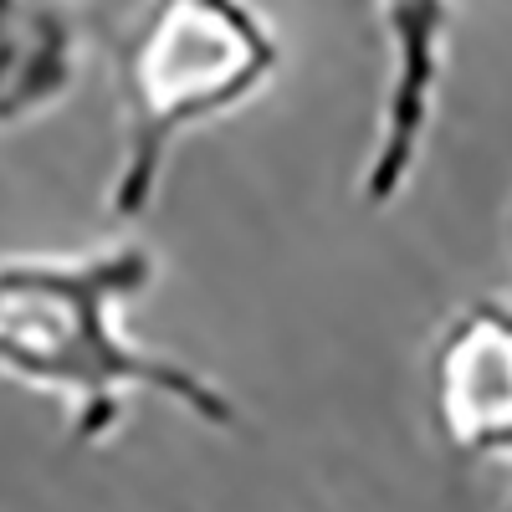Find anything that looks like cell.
I'll return each mask as SVG.
<instances>
[{
    "instance_id": "2",
    "label": "cell",
    "mask_w": 512,
    "mask_h": 512,
    "mask_svg": "<svg viewBox=\"0 0 512 512\" xmlns=\"http://www.w3.org/2000/svg\"><path fill=\"white\" fill-rule=\"evenodd\" d=\"M282 41L251 0H149L118 47V164L108 216L144 221L169 154L195 128L231 118L272 88Z\"/></svg>"
},
{
    "instance_id": "6",
    "label": "cell",
    "mask_w": 512,
    "mask_h": 512,
    "mask_svg": "<svg viewBox=\"0 0 512 512\" xmlns=\"http://www.w3.org/2000/svg\"><path fill=\"white\" fill-rule=\"evenodd\" d=\"M507 512H512V502H507Z\"/></svg>"
},
{
    "instance_id": "4",
    "label": "cell",
    "mask_w": 512,
    "mask_h": 512,
    "mask_svg": "<svg viewBox=\"0 0 512 512\" xmlns=\"http://www.w3.org/2000/svg\"><path fill=\"white\" fill-rule=\"evenodd\" d=\"M431 425L461 461H512V303L472 297L431 344Z\"/></svg>"
},
{
    "instance_id": "3",
    "label": "cell",
    "mask_w": 512,
    "mask_h": 512,
    "mask_svg": "<svg viewBox=\"0 0 512 512\" xmlns=\"http://www.w3.org/2000/svg\"><path fill=\"white\" fill-rule=\"evenodd\" d=\"M374 16L384 36V88L374 144L359 175V200L369 210H384L410 190L425 144H431L456 0H374Z\"/></svg>"
},
{
    "instance_id": "1",
    "label": "cell",
    "mask_w": 512,
    "mask_h": 512,
    "mask_svg": "<svg viewBox=\"0 0 512 512\" xmlns=\"http://www.w3.org/2000/svg\"><path fill=\"white\" fill-rule=\"evenodd\" d=\"M159 277L144 241L0 256V374L67 405V441L103 446L134 395L180 405L205 431H236V400L210 374L134 344L123 308Z\"/></svg>"
},
{
    "instance_id": "5",
    "label": "cell",
    "mask_w": 512,
    "mask_h": 512,
    "mask_svg": "<svg viewBox=\"0 0 512 512\" xmlns=\"http://www.w3.org/2000/svg\"><path fill=\"white\" fill-rule=\"evenodd\" d=\"M82 72L77 0H0V128L67 103Z\"/></svg>"
}]
</instances>
